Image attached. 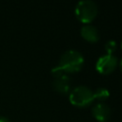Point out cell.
I'll list each match as a JSON object with an SVG mask.
<instances>
[{
	"mask_svg": "<svg viewBox=\"0 0 122 122\" xmlns=\"http://www.w3.org/2000/svg\"><path fill=\"white\" fill-rule=\"evenodd\" d=\"M105 50L108 54H112V52L116 50V42L113 40H109L105 44Z\"/></svg>",
	"mask_w": 122,
	"mask_h": 122,
	"instance_id": "cell-10",
	"label": "cell"
},
{
	"mask_svg": "<svg viewBox=\"0 0 122 122\" xmlns=\"http://www.w3.org/2000/svg\"><path fill=\"white\" fill-rule=\"evenodd\" d=\"M121 49H122V43H121Z\"/></svg>",
	"mask_w": 122,
	"mask_h": 122,
	"instance_id": "cell-13",
	"label": "cell"
},
{
	"mask_svg": "<svg viewBox=\"0 0 122 122\" xmlns=\"http://www.w3.org/2000/svg\"><path fill=\"white\" fill-rule=\"evenodd\" d=\"M117 66V58L113 54H104L100 56L95 64V69L102 74H109Z\"/></svg>",
	"mask_w": 122,
	"mask_h": 122,
	"instance_id": "cell-4",
	"label": "cell"
},
{
	"mask_svg": "<svg viewBox=\"0 0 122 122\" xmlns=\"http://www.w3.org/2000/svg\"><path fill=\"white\" fill-rule=\"evenodd\" d=\"M84 64V57L83 55L75 50H69L66 51L60 57L59 64L67 73L68 72H75L78 71Z\"/></svg>",
	"mask_w": 122,
	"mask_h": 122,
	"instance_id": "cell-1",
	"label": "cell"
},
{
	"mask_svg": "<svg viewBox=\"0 0 122 122\" xmlns=\"http://www.w3.org/2000/svg\"><path fill=\"white\" fill-rule=\"evenodd\" d=\"M98 11V8L95 2L92 0H82L79 1L75 6V16L82 23L92 22Z\"/></svg>",
	"mask_w": 122,
	"mask_h": 122,
	"instance_id": "cell-2",
	"label": "cell"
},
{
	"mask_svg": "<svg viewBox=\"0 0 122 122\" xmlns=\"http://www.w3.org/2000/svg\"><path fill=\"white\" fill-rule=\"evenodd\" d=\"M92 113L97 121L107 122L111 116V109L107 104L103 102H99L92 107Z\"/></svg>",
	"mask_w": 122,
	"mask_h": 122,
	"instance_id": "cell-5",
	"label": "cell"
},
{
	"mask_svg": "<svg viewBox=\"0 0 122 122\" xmlns=\"http://www.w3.org/2000/svg\"><path fill=\"white\" fill-rule=\"evenodd\" d=\"M92 94H93V99H97L100 102H103L109 98L110 92L106 88H97L95 91L92 92Z\"/></svg>",
	"mask_w": 122,
	"mask_h": 122,
	"instance_id": "cell-8",
	"label": "cell"
},
{
	"mask_svg": "<svg viewBox=\"0 0 122 122\" xmlns=\"http://www.w3.org/2000/svg\"><path fill=\"white\" fill-rule=\"evenodd\" d=\"M80 33H81V36L89 41V42H96L99 40V32H98V30L91 25V24H86L84 25L82 28H81V30H80Z\"/></svg>",
	"mask_w": 122,
	"mask_h": 122,
	"instance_id": "cell-6",
	"label": "cell"
},
{
	"mask_svg": "<svg viewBox=\"0 0 122 122\" xmlns=\"http://www.w3.org/2000/svg\"><path fill=\"white\" fill-rule=\"evenodd\" d=\"M51 74H52V76L54 77V79H56V78H60V77H63V76H65V75H67L68 73L60 67V66H56V67H54V68H52V70H51Z\"/></svg>",
	"mask_w": 122,
	"mask_h": 122,
	"instance_id": "cell-9",
	"label": "cell"
},
{
	"mask_svg": "<svg viewBox=\"0 0 122 122\" xmlns=\"http://www.w3.org/2000/svg\"><path fill=\"white\" fill-rule=\"evenodd\" d=\"M93 100L92 91L86 86H77L70 93V102L76 107H87Z\"/></svg>",
	"mask_w": 122,
	"mask_h": 122,
	"instance_id": "cell-3",
	"label": "cell"
},
{
	"mask_svg": "<svg viewBox=\"0 0 122 122\" xmlns=\"http://www.w3.org/2000/svg\"><path fill=\"white\" fill-rule=\"evenodd\" d=\"M119 66H120V70H121V71H122V58H121V60H120V63H119Z\"/></svg>",
	"mask_w": 122,
	"mask_h": 122,
	"instance_id": "cell-12",
	"label": "cell"
},
{
	"mask_svg": "<svg viewBox=\"0 0 122 122\" xmlns=\"http://www.w3.org/2000/svg\"><path fill=\"white\" fill-rule=\"evenodd\" d=\"M52 86L56 92L59 93H67L70 91V77L69 75H65L60 78L54 79L52 82Z\"/></svg>",
	"mask_w": 122,
	"mask_h": 122,
	"instance_id": "cell-7",
	"label": "cell"
},
{
	"mask_svg": "<svg viewBox=\"0 0 122 122\" xmlns=\"http://www.w3.org/2000/svg\"><path fill=\"white\" fill-rule=\"evenodd\" d=\"M0 122H10V121L5 117H0Z\"/></svg>",
	"mask_w": 122,
	"mask_h": 122,
	"instance_id": "cell-11",
	"label": "cell"
}]
</instances>
